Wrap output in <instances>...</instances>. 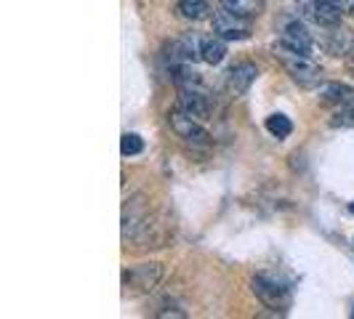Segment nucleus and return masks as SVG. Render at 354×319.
<instances>
[{
	"label": "nucleus",
	"mask_w": 354,
	"mask_h": 319,
	"mask_svg": "<svg viewBox=\"0 0 354 319\" xmlns=\"http://www.w3.org/2000/svg\"><path fill=\"white\" fill-rule=\"evenodd\" d=\"M274 59L280 61L285 67V72L296 80V83H301V86H319V67L317 61L309 56V53H301V51H293V48H288V46H283L280 40L274 43Z\"/></svg>",
	"instance_id": "1"
},
{
	"label": "nucleus",
	"mask_w": 354,
	"mask_h": 319,
	"mask_svg": "<svg viewBox=\"0 0 354 319\" xmlns=\"http://www.w3.org/2000/svg\"><path fill=\"white\" fill-rule=\"evenodd\" d=\"M168 125H171V130L176 133L181 142L187 144H208L211 142V133L203 128V120H197L192 115H187L184 109H171L168 112Z\"/></svg>",
	"instance_id": "2"
},
{
	"label": "nucleus",
	"mask_w": 354,
	"mask_h": 319,
	"mask_svg": "<svg viewBox=\"0 0 354 319\" xmlns=\"http://www.w3.org/2000/svg\"><path fill=\"white\" fill-rule=\"evenodd\" d=\"M253 293H256V298L264 303L266 309H272V311H288V309H290V293H288V287L280 284L277 280H269L264 274L253 277Z\"/></svg>",
	"instance_id": "3"
},
{
	"label": "nucleus",
	"mask_w": 354,
	"mask_h": 319,
	"mask_svg": "<svg viewBox=\"0 0 354 319\" xmlns=\"http://www.w3.org/2000/svg\"><path fill=\"white\" fill-rule=\"evenodd\" d=\"M160 280H162V264H158V261L131 266L123 271V284L131 287L133 293H149L158 287Z\"/></svg>",
	"instance_id": "4"
},
{
	"label": "nucleus",
	"mask_w": 354,
	"mask_h": 319,
	"mask_svg": "<svg viewBox=\"0 0 354 319\" xmlns=\"http://www.w3.org/2000/svg\"><path fill=\"white\" fill-rule=\"evenodd\" d=\"M213 35L224 37V40H248L250 37V19H243L237 14L227 11L224 6L213 14Z\"/></svg>",
	"instance_id": "5"
},
{
	"label": "nucleus",
	"mask_w": 354,
	"mask_h": 319,
	"mask_svg": "<svg viewBox=\"0 0 354 319\" xmlns=\"http://www.w3.org/2000/svg\"><path fill=\"white\" fill-rule=\"evenodd\" d=\"M283 46L288 48H293V51H301V53H315V37L312 32L306 30V24H304L299 17H288L283 19V27H280V37H277Z\"/></svg>",
	"instance_id": "6"
},
{
	"label": "nucleus",
	"mask_w": 354,
	"mask_h": 319,
	"mask_svg": "<svg viewBox=\"0 0 354 319\" xmlns=\"http://www.w3.org/2000/svg\"><path fill=\"white\" fill-rule=\"evenodd\" d=\"M299 14L319 27H336L344 17V11L333 0H299Z\"/></svg>",
	"instance_id": "7"
},
{
	"label": "nucleus",
	"mask_w": 354,
	"mask_h": 319,
	"mask_svg": "<svg viewBox=\"0 0 354 319\" xmlns=\"http://www.w3.org/2000/svg\"><path fill=\"white\" fill-rule=\"evenodd\" d=\"M178 109L192 115L197 120L211 117V99L203 90V86H178Z\"/></svg>",
	"instance_id": "8"
},
{
	"label": "nucleus",
	"mask_w": 354,
	"mask_h": 319,
	"mask_svg": "<svg viewBox=\"0 0 354 319\" xmlns=\"http://www.w3.org/2000/svg\"><path fill=\"white\" fill-rule=\"evenodd\" d=\"M322 46H325V51L330 53V56H352L354 51V32L349 27H344V24H336V27H328V32H325V40H322Z\"/></svg>",
	"instance_id": "9"
},
{
	"label": "nucleus",
	"mask_w": 354,
	"mask_h": 319,
	"mask_svg": "<svg viewBox=\"0 0 354 319\" xmlns=\"http://www.w3.org/2000/svg\"><path fill=\"white\" fill-rule=\"evenodd\" d=\"M256 77H259L256 64H250V61H237L234 67L227 70V88H230V93L240 96V93H245V90L253 86Z\"/></svg>",
	"instance_id": "10"
},
{
	"label": "nucleus",
	"mask_w": 354,
	"mask_h": 319,
	"mask_svg": "<svg viewBox=\"0 0 354 319\" xmlns=\"http://www.w3.org/2000/svg\"><path fill=\"white\" fill-rule=\"evenodd\" d=\"M317 99L319 104H333V106L354 104V88L346 86V83H319Z\"/></svg>",
	"instance_id": "11"
},
{
	"label": "nucleus",
	"mask_w": 354,
	"mask_h": 319,
	"mask_svg": "<svg viewBox=\"0 0 354 319\" xmlns=\"http://www.w3.org/2000/svg\"><path fill=\"white\" fill-rule=\"evenodd\" d=\"M144 218H147V211L142 208V197H136L131 205H128V211L123 213V240H133L136 237V231L142 229Z\"/></svg>",
	"instance_id": "12"
},
{
	"label": "nucleus",
	"mask_w": 354,
	"mask_h": 319,
	"mask_svg": "<svg viewBox=\"0 0 354 319\" xmlns=\"http://www.w3.org/2000/svg\"><path fill=\"white\" fill-rule=\"evenodd\" d=\"M200 56H203V61L205 64H221L224 59H227V40L218 35L213 37H203L200 40Z\"/></svg>",
	"instance_id": "13"
},
{
	"label": "nucleus",
	"mask_w": 354,
	"mask_h": 319,
	"mask_svg": "<svg viewBox=\"0 0 354 319\" xmlns=\"http://www.w3.org/2000/svg\"><path fill=\"white\" fill-rule=\"evenodd\" d=\"M176 8L187 21H203V19L211 17V6H208V0H178Z\"/></svg>",
	"instance_id": "14"
},
{
	"label": "nucleus",
	"mask_w": 354,
	"mask_h": 319,
	"mask_svg": "<svg viewBox=\"0 0 354 319\" xmlns=\"http://www.w3.org/2000/svg\"><path fill=\"white\" fill-rule=\"evenodd\" d=\"M221 6L243 19H253L261 14V0H221Z\"/></svg>",
	"instance_id": "15"
},
{
	"label": "nucleus",
	"mask_w": 354,
	"mask_h": 319,
	"mask_svg": "<svg viewBox=\"0 0 354 319\" xmlns=\"http://www.w3.org/2000/svg\"><path fill=\"white\" fill-rule=\"evenodd\" d=\"M266 130L274 136V139H288L293 133V123L285 117V115H269L266 117Z\"/></svg>",
	"instance_id": "16"
},
{
	"label": "nucleus",
	"mask_w": 354,
	"mask_h": 319,
	"mask_svg": "<svg viewBox=\"0 0 354 319\" xmlns=\"http://www.w3.org/2000/svg\"><path fill=\"white\" fill-rule=\"evenodd\" d=\"M120 152L125 157H133V155H142L144 152V139L139 133H123V142H120Z\"/></svg>",
	"instance_id": "17"
},
{
	"label": "nucleus",
	"mask_w": 354,
	"mask_h": 319,
	"mask_svg": "<svg viewBox=\"0 0 354 319\" xmlns=\"http://www.w3.org/2000/svg\"><path fill=\"white\" fill-rule=\"evenodd\" d=\"M330 128H354V104L341 106L336 115L328 120Z\"/></svg>",
	"instance_id": "18"
},
{
	"label": "nucleus",
	"mask_w": 354,
	"mask_h": 319,
	"mask_svg": "<svg viewBox=\"0 0 354 319\" xmlns=\"http://www.w3.org/2000/svg\"><path fill=\"white\" fill-rule=\"evenodd\" d=\"M338 8L344 11V14H349V17H354V0H333Z\"/></svg>",
	"instance_id": "19"
},
{
	"label": "nucleus",
	"mask_w": 354,
	"mask_h": 319,
	"mask_svg": "<svg viewBox=\"0 0 354 319\" xmlns=\"http://www.w3.org/2000/svg\"><path fill=\"white\" fill-rule=\"evenodd\" d=\"M346 72L354 77V53H352V56H346Z\"/></svg>",
	"instance_id": "20"
},
{
	"label": "nucleus",
	"mask_w": 354,
	"mask_h": 319,
	"mask_svg": "<svg viewBox=\"0 0 354 319\" xmlns=\"http://www.w3.org/2000/svg\"><path fill=\"white\" fill-rule=\"evenodd\" d=\"M349 213L354 215V202H349Z\"/></svg>",
	"instance_id": "21"
}]
</instances>
